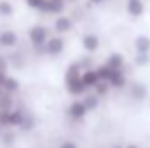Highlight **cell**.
I'll list each match as a JSON object with an SVG mask.
<instances>
[{"instance_id": "obj_1", "label": "cell", "mask_w": 150, "mask_h": 148, "mask_svg": "<svg viewBox=\"0 0 150 148\" xmlns=\"http://www.w3.org/2000/svg\"><path fill=\"white\" fill-rule=\"evenodd\" d=\"M82 66L79 61H72L67 68H65V75H63V84H65V91L74 96V98H82L86 92H89L87 85L82 80Z\"/></svg>"}, {"instance_id": "obj_2", "label": "cell", "mask_w": 150, "mask_h": 148, "mask_svg": "<svg viewBox=\"0 0 150 148\" xmlns=\"http://www.w3.org/2000/svg\"><path fill=\"white\" fill-rule=\"evenodd\" d=\"M67 47V42L61 35H52V37L47 38V42L44 44V54L45 56H51V58H58L63 54Z\"/></svg>"}, {"instance_id": "obj_3", "label": "cell", "mask_w": 150, "mask_h": 148, "mask_svg": "<svg viewBox=\"0 0 150 148\" xmlns=\"http://www.w3.org/2000/svg\"><path fill=\"white\" fill-rule=\"evenodd\" d=\"M49 35V28L44 26V25H33L30 30H28V40L32 44V47H44V44L47 42Z\"/></svg>"}, {"instance_id": "obj_4", "label": "cell", "mask_w": 150, "mask_h": 148, "mask_svg": "<svg viewBox=\"0 0 150 148\" xmlns=\"http://www.w3.org/2000/svg\"><path fill=\"white\" fill-rule=\"evenodd\" d=\"M75 26V21L72 19V16H65V14H59L54 18V23H52V28L58 35H67V33H72Z\"/></svg>"}, {"instance_id": "obj_5", "label": "cell", "mask_w": 150, "mask_h": 148, "mask_svg": "<svg viewBox=\"0 0 150 148\" xmlns=\"http://www.w3.org/2000/svg\"><path fill=\"white\" fill-rule=\"evenodd\" d=\"M87 108L84 106V103H82V99H74L68 106H67V115L75 120V122H80V120H84L86 117H87Z\"/></svg>"}, {"instance_id": "obj_6", "label": "cell", "mask_w": 150, "mask_h": 148, "mask_svg": "<svg viewBox=\"0 0 150 148\" xmlns=\"http://www.w3.org/2000/svg\"><path fill=\"white\" fill-rule=\"evenodd\" d=\"M80 45H82V49L86 51V52H89V54H93V52H98L100 51V47H101V40L100 37L96 35V33H84L82 37H80Z\"/></svg>"}, {"instance_id": "obj_7", "label": "cell", "mask_w": 150, "mask_h": 148, "mask_svg": "<svg viewBox=\"0 0 150 148\" xmlns=\"http://www.w3.org/2000/svg\"><path fill=\"white\" fill-rule=\"evenodd\" d=\"M127 85H129V98L133 101L143 103L149 98V87L143 82H133V84H127Z\"/></svg>"}, {"instance_id": "obj_8", "label": "cell", "mask_w": 150, "mask_h": 148, "mask_svg": "<svg viewBox=\"0 0 150 148\" xmlns=\"http://www.w3.org/2000/svg\"><path fill=\"white\" fill-rule=\"evenodd\" d=\"M67 9V0H45L44 9L40 11V14L45 16H59L63 14Z\"/></svg>"}, {"instance_id": "obj_9", "label": "cell", "mask_w": 150, "mask_h": 148, "mask_svg": "<svg viewBox=\"0 0 150 148\" xmlns=\"http://www.w3.org/2000/svg\"><path fill=\"white\" fill-rule=\"evenodd\" d=\"M112 87V91H122L127 87L129 80H127V75L124 73V70H113V73L110 75V78L107 80Z\"/></svg>"}, {"instance_id": "obj_10", "label": "cell", "mask_w": 150, "mask_h": 148, "mask_svg": "<svg viewBox=\"0 0 150 148\" xmlns=\"http://www.w3.org/2000/svg\"><path fill=\"white\" fill-rule=\"evenodd\" d=\"M126 12L133 19H138L145 14V2L143 0H127L126 2Z\"/></svg>"}, {"instance_id": "obj_11", "label": "cell", "mask_w": 150, "mask_h": 148, "mask_svg": "<svg viewBox=\"0 0 150 148\" xmlns=\"http://www.w3.org/2000/svg\"><path fill=\"white\" fill-rule=\"evenodd\" d=\"M19 44V37L16 32L12 30H4L0 32V45L5 47V49H14L16 45Z\"/></svg>"}, {"instance_id": "obj_12", "label": "cell", "mask_w": 150, "mask_h": 148, "mask_svg": "<svg viewBox=\"0 0 150 148\" xmlns=\"http://www.w3.org/2000/svg\"><path fill=\"white\" fill-rule=\"evenodd\" d=\"M105 65H108L113 70H124L126 68V56L122 52H110L105 58Z\"/></svg>"}, {"instance_id": "obj_13", "label": "cell", "mask_w": 150, "mask_h": 148, "mask_svg": "<svg viewBox=\"0 0 150 148\" xmlns=\"http://www.w3.org/2000/svg\"><path fill=\"white\" fill-rule=\"evenodd\" d=\"M82 103H84V106L87 108V111L91 113V111H96L100 108L101 98H100L98 94H94V92H86V94L82 96Z\"/></svg>"}, {"instance_id": "obj_14", "label": "cell", "mask_w": 150, "mask_h": 148, "mask_svg": "<svg viewBox=\"0 0 150 148\" xmlns=\"http://www.w3.org/2000/svg\"><path fill=\"white\" fill-rule=\"evenodd\" d=\"M133 49L134 52H150V37L149 35H136L133 40Z\"/></svg>"}, {"instance_id": "obj_15", "label": "cell", "mask_w": 150, "mask_h": 148, "mask_svg": "<svg viewBox=\"0 0 150 148\" xmlns=\"http://www.w3.org/2000/svg\"><path fill=\"white\" fill-rule=\"evenodd\" d=\"M82 80H84V84L87 85V89H93L98 82H100V77L96 73V70H94V66L93 68H87V70H82Z\"/></svg>"}, {"instance_id": "obj_16", "label": "cell", "mask_w": 150, "mask_h": 148, "mask_svg": "<svg viewBox=\"0 0 150 148\" xmlns=\"http://www.w3.org/2000/svg\"><path fill=\"white\" fill-rule=\"evenodd\" d=\"M2 89H4L5 92L16 94V92H19V91H21V82H19L16 77H12V75H7L5 82L2 84Z\"/></svg>"}, {"instance_id": "obj_17", "label": "cell", "mask_w": 150, "mask_h": 148, "mask_svg": "<svg viewBox=\"0 0 150 148\" xmlns=\"http://www.w3.org/2000/svg\"><path fill=\"white\" fill-rule=\"evenodd\" d=\"M25 113H26L25 110L14 106L12 110L9 111V127H19L21 122H23V118H25Z\"/></svg>"}, {"instance_id": "obj_18", "label": "cell", "mask_w": 150, "mask_h": 148, "mask_svg": "<svg viewBox=\"0 0 150 148\" xmlns=\"http://www.w3.org/2000/svg\"><path fill=\"white\" fill-rule=\"evenodd\" d=\"M133 65L136 68H147L150 65V52H134Z\"/></svg>"}, {"instance_id": "obj_19", "label": "cell", "mask_w": 150, "mask_h": 148, "mask_svg": "<svg viewBox=\"0 0 150 148\" xmlns=\"http://www.w3.org/2000/svg\"><path fill=\"white\" fill-rule=\"evenodd\" d=\"M110 91H112V87H110V84H108L107 80H100V82L93 87V92H94V94H98L100 98L108 96V94H110Z\"/></svg>"}, {"instance_id": "obj_20", "label": "cell", "mask_w": 150, "mask_h": 148, "mask_svg": "<svg viewBox=\"0 0 150 148\" xmlns=\"http://www.w3.org/2000/svg\"><path fill=\"white\" fill-rule=\"evenodd\" d=\"M35 125H37L35 117H33L32 113H25V118H23V122H21L19 129H21L23 132H30V131H33V129H35Z\"/></svg>"}, {"instance_id": "obj_21", "label": "cell", "mask_w": 150, "mask_h": 148, "mask_svg": "<svg viewBox=\"0 0 150 148\" xmlns=\"http://www.w3.org/2000/svg\"><path fill=\"white\" fill-rule=\"evenodd\" d=\"M14 105H16L14 94H11V92H5V91H4V94H2V98H0V110H12V108H14Z\"/></svg>"}, {"instance_id": "obj_22", "label": "cell", "mask_w": 150, "mask_h": 148, "mask_svg": "<svg viewBox=\"0 0 150 148\" xmlns=\"http://www.w3.org/2000/svg\"><path fill=\"white\" fill-rule=\"evenodd\" d=\"M94 70H96V73L100 77V80H108L110 78V75L113 73V68H110L108 65H98V66H94Z\"/></svg>"}, {"instance_id": "obj_23", "label": "cell", "mask_w": 150, "mask_h": 148, "mask_svg": "<svg viewBox=\"0 0 150 148\" xmlns=\"http://www.w3.org/2000/svg\"><path fill=\"white\" fill-rule=\"evenodd\" d=\"M0 16L2 18H11L14 16V5L9 0H0Z\"/></svg>"}, {"instance_id": "obj_24", "label": "cell", "mask_w": 150, "mask_h": 148, "mask_svg": "<svg viewBox=\"0 0 150 148\" xmlns=\"http://www.w3.org/2000/svg\"><path fill=\"white\" fill-rule=\"evenodd\" d=\"M0 140H2L4 145H12V143L16 141V132H12L11 127H5V129L2 131V134H0Z\"/></svg>"}, {"instance_id": "obj_25", "label": "cell", "mask_w": 150, "mask_h": 148, "mask_svg": "<svg viewBox=\"0 0 150 148\" xmlns=\"http://www.w3.org/2000/svg\"><path fill=\"white\" fill-rule=\"evenodd\" d=\"M77 61L80 63L82 70H87V68H93V66H94V59H93L89 54H86V56H80V59H77Z\"/></svg>"}, {"instance_id": "obj_26", "label": "cell", "mask_w": 150, "mask_h": 148, "mask_svg": "<svg viewBox=\"0 0 150 148\" xmlns=\"http://www.w3.org/2000/svg\"><path fill=\"white\" fill-rule=\"evenodd\" d=\"M25 4H26V7L40 12L44 9V5H45V0H25Z\"/></svg>"}, {"instance_id": "obj_27", "label": "cell", "mask_w": 150, "mask_h": 148, "mask_svg": "<svg viewBox=\"0 0 150 148\" xmlns=\"http://www.w3.org/2000/svg\"><path fill=\"white\" fill-rule=\"evenodd\" d=\"M7 70H9V58L0 54V72H7Z\"/></svg>"}, {"instance_id": "obj_28", "label": "cell", "mask_w": 150, "mask_h": 148, "mask_svg": "<svg viewBox=\"0 0 150 148\" xmlns=\"http://www.w3.org/2000/svg\"><path fill=\"white\" fill-rule=\"evenodd\" d=\"M58 148H79V145L75 143V141H70V140H65V141H61V145Z\"/></svg>"}, {"instance_id": "obj_29", "label": "cell", "mask_w": 150, "mask_h": 148, "mask_svg": "<svg viewBox=\"0 0 150 148\" xmlns=\"http://www.w3.org/2000/svg\"><path fill=\"white\" fill-rule=\"evenodd\" d=\"M87 2H89V5H94L96 7V5H103L107 0H87Z\"/></svg>"}, {"instance_id": "obj_30", "label": "cell", "mask_w": 150, "mask_h": 148, "mask_svg": "<svg viewBox=\"0 0 150 148\" xmlns=\"http://www.w3.org/2000/svg\"><path fill=\"white\" fill-rule=\"evenodd\" d=\"M7 72H0V87H2V84H4V82H5V78H7Z\"/></svg>"}, {"instance_id": "obj_31", "label": "cell", "mask_w": 150, "mask_h": 148, "mask_svg": "<svg viewBox=\"0 0 150 148\" xmlns=\"http://www.w3.org/2000/svg\"><path fill=\"white\" fill-rule=\"evenodd\" d=\"M124 148H140L138 145H134V143H131V145H126Z\"/></svg>"}, {"instance_id": "obj_32", "label": "cell", "mask_w": 150, "mask_h": 148, "mask_svg": "<svg viewBox=\"0 0 150 148\" xmlns=\"http://www.w3.org/2000/svg\"><path fill=\"white\" fill-rule=\"evenodd\" d=\"M79 0H67V4H77Z\"/></svg>"}, {"instance_id": "obj_33", "label": "cell", "mask_w": 150, "mask_h": 148, "mask_svg": "<svg viewBox=\"0 0 150 148\" xmlns=\"http://www.w3.org/2000/svg\"><path fill=\"white\" fill-rule=\"evenodd\" d=\"M2 94H4V89H2V87H0V98H2Z\"/></svg>"}, {"instance_id": "obj_34", "label": "cell", "mask_w": 150, "mask_h": 148, "mask_svg": "<svg viewBox=\"0 0 150 148\" xmlns=\"http://www.w3.org/2000/svg\"><path fill=\"white\" fill-rule=\"evenodd\" d=\"M112 148H124V147H120V145H115V147H112Z\"/></svg>"}, {"instance_id": "obj_35", "label": "cell", "mask_w": 150, "mask_h": 148, "mask_svg": "<svg viewBox=\"0 0 150 148\" xmlns=\"http://www.w3.org/2000/svg\"><path fill=\"white\" fill-rule=\"evenodd\" d=\"M2 131H4V127H2V125H0V134H2Z\"/></svg>"}]
</instances>
